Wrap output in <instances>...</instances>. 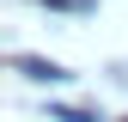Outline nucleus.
I'll list each match as a JSON object with an SVG mask.
<instances>
[{"label":"nucleus","mask_w":128,"mask_h":122,"mask_svg":"<svg viewBox=\"0 0 128 122\" xmlns=\"http://www.w3.org/2000/svg\"><path fill=\"white\" fill-rule=\"evenodd\" d=\"M12 67H18L30 86H67V80H73L61 61H43V55H12Z\"/></svg>","instance_id":"1"},{"label":"nucleus","mask_w":128,"mask_h":122,"mask_svg":"<svg viewBox=\"0 0 128 122\" xmlns=\"http://www.w3.org/2000/svg\"><path fill=\"white\" fill-rule=\"evenodd\" d=\"M49 122H104V116H98V110H79V104H55Z\"/></svg>","instance_id":"2"},{"label":"nucleus","mask_w":128,"mask_h":122,"mask_svg":"<svg viewBox=\"0 0 128 122\" xmlns=\"http://www.w3.org/2000/svg\"><path fill=\"white\" fill-rule=\"evenodd\" d=\"M43 6H55V12H79V18H86V12L98 6V0H43Z\"/></svg>","instance_id":"3"},{"label":"nucleus","mask_w":128,"mask_h":122,"mask_svg":"<svg viewBox=\"0 0 128 122\" xmlns=\"http://www.w3.org/2000/svg\"><path fill=\"white\" fill-rule=\"evenodd\" d=\"M110 80H116V86H128V61H110Z\"/></svg>","instance_id":"4"}]
</instances>
